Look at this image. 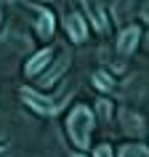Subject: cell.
<instances>
[{"mask_svg":"<svg viewBox=\"0 0 149 157\" xmlns=\"http://www.w3.org/2000/svg\"><path fill=\"white\" fill-rule=\"evenodd\" d=\"M53 56V51L51 48H45V51H40V53H35L32 59H29V61H27V67H24V72L27 75H35V72H40L43 67L48 64V59Z\"/></svg>","mask_w":149,"mask_h":157,"instance_id":"5","label":"cell"},{"mask_svg":"<svg viewBox=\"0 0 149 157\" xmlns=\"http://www.w3.org/2000/svg\"><path fill=\"white\" fill-rule=\"evenodd\" d=\"M141 16H144V19H147V21H149V3H147V6H144V11H141Z\"/></svg>","mask_w":149,"mask_h":157,"instance_id":"14","label":"cell"},{"mask_svg":"<svg viewBox=\"0 0 149 157\" xmlns=\"http://www.w3.org/2000/svg\"><path fill=\"white\" fill-rule=\"evenodd\" d=\"M123 117L128 120V125H125V131H131V133H141V128H144V123H141V117L131 115V112H123Z\"/></svg>","mask_w":149,"mask_h":157,"instance_id":"10","label":"cell"},{"mask_svg":"<svg viewBox=\"0 0 149 157\" xmlns=\"http://www.w3.org/2000/svg\"><path fill=\"white\" fill-rule=\"evenodd\" d=\"M37 32H40L43 37H48V35L53 32V13H48V11H37Z\"/></svg>","mask_w":149,"mask_h":157,"instance_id":"8","label":"cell"},{"mask_svg":"<svg viewBox=\"0 0 149 157\" xmlns=\"http://www.w3.org/2000/svg\"><path fill=\"white\" fill-rule=\"evenodd\" d=\"M96 85H99V88H104V91H109V88H112V80H109L104 72H99V75H96Z\"/></svg>","mask_w":149,"mask_h":157,"instance_id":"11","label":"cell"},{"mask_svg":"<svg viewBox=\"0 0 149 157\" xmlns=\"http://www.w3.org/2000/svg\"><path fill=\"white\" fill-rule=\"evenodd\" d=\"M99 112H101V117H107L109 115V104H99Z\"/></svg>","mask_w":149,"mask_h":157,"instance_id":"13","label":"cell"},{"mask_svg":"<svg viewBox=\"0 0 149 157\" xmlns=\"http://www.w3.org/2000/svg\"><path fill=\"white\" fill-rule=\"evenodd\" d=\"M21 96H24V101L32 109H37L40 115H51V112H56V104H48V99H43V96H37V93H32L29 88H24Z\"/></svg>","mask_w":149,"mask_h":157,"instance_id":"2","label":"cell"},{"mask_svg":"<svg viewBox=\"0 0 149 157\" xmlns=\"http://www.w3.org/2000/svg\"><path fill=\"white\" fill-rule=\"evenodd\" d=\"M64 24H67V32H69V37H72L74 43H83L85 40V21H83L80 13H69Z\"/></svg>","mask_w":149,"mask_h":157,"instance_id":"3","label":"cell"},{"mask_svg":"<svg viewBox=\"0 0 149 157\" xmlns=\"http://www.w3.org/2000/svg\"><path fill=\"white\" fill-rule=\"evenodd\" d=\"M96 157H112V149H109L107 144H101V147L96 149Z\"/></svg>","mask_w":149,"mask_h":157,"instance_id":"12","label":"cell"},{"mask_svg":"<svg viewBox=\"0 0 149 157\" xmlns=\"http://www.w3.org/2000/svg\"><path fill=\"white\" fill-rule=\"evenodd\" d=\"M91 109L88 107H74L72 112H69V120H67V131H69V136H72L74 147L85 149L88 144H91Z\"/></svg>","mask_w":149,"mask_h":157,"instance_id":"1","label":"cell"},{"mask_svg":"<svg viewBox=\"0 0 149 157\" xmlns=\"http://www.w3.org/2000/svg\"><path fill=\"white\" fill-rule=\"evenodd\" d=\"M67 67H69V59H67V56H61V59H59V64L53 67V69H48V72L43 75V80H40V83H43V85H53V83H56V77H59L61 72H64Z\"/></svg>","mask_w":149,"mask_h":157,"instance_id":"7","label":"cell"},{"mask_svg":"<svg viewBox=\"0 0 149 157\" xmlns=\"http://www.w3.org/2000/svg\"><path fill=\"white\" fill-rule=\"evenodd\" d=\"M83 3H85V8H88V13H91L93 27H96L99 32H104V29H107V19H104V13H101V6L93 3V0H83Z\"/></svg>","mask_w":149,"mask_h":157,"instance_id":"6","label":"cell"},{"mask_svg":"<svg viewBox=\"0 0 149 157\" xmlns=\"http://www.w3.org/2000/svg\"><path fill=\"white\" fill-rule=\"evenodd\" d=\"M120 157H149V149L144 144H125L120 149Z\"/></svg>","mask_w":149,"mask_h":157,"instance_id":"9","label":"cell"},{"mask_svg":"<svg viewBox=\"0 0 149 157\" xmlns=\"http://www.w3.org/2000/svg\"><path fill=\"white\" fill-rule=\"evenodd\" d=\"M139 37H141L139 27H128V29H123V35L117 37V51H120V53H131V51L136 48Z\"/></svg>","mask_w":149,"mask_h":157,"instance_id":"4","label":"cell"}]
</instances>
